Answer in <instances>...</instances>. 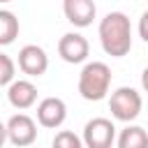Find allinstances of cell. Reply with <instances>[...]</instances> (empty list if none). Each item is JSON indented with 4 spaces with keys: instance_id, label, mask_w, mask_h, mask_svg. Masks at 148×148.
<instances>
[{
    "instance_id": "cell-1",
    "label": "cell",
    "mask_w": 148,
    "mask_h": 148,
    "mask_svg": "<svg viewBox=\"0 0 148 148\" xmlns=\"http://www.w3.org/2000/svg\"><path fill=\"white\" fill-rule=\"evenodd\" d=\"M99 44L106 56L123 58L132 49V23L123 12H109L99 21Z\"/></svg>"
},
{
    "instance_id": "cell-2",
    "label": "cell",
    "mask_w": 148,
    "mask_h": 148,
    "mask_svg": "<svg viewBox=\"0 0 148 148\" xmlns=\"http://www.w3.org/2000/svg\"><path fill=\"white\" fill-rule=\"evenodd\" d=\"M111 88V67L106 62L92 60L86 62L81 74H79V92L88 102H99L106 97Z\"/></svg>"
},
{
    "instance_id": "cell-3",
    "label": "cell",
    "mask_w": 148,
    "mask_h": 148,
    "mask_svg": "<svg viewBox=\"0 0 148 148\" xmlns=\"http://www.w3.org/2000/svg\"><path fill=\"white\" fill-rule=\"evenodd\" d=\"M141 106H143L141 95L130 86H123V88L111 92L109 109H111V116L116 120H120V123H132L134 118H139Z\"/></svg>"
},
{
    "instance_id": "cell-4",
    "label": "cell",
    "mask_w": 148,
    "mask_h": 148,
    "mask_svg": "<svg viewBox=\"0 0 148 148\" xmlns=\"http://www.w3.org/2000/svg\"><path fill=\"white\" fill-rule=\"evenodd\" d=\"M5 134H7L12 146L30 148L35 143V139H37V123L28 113H14L5 125Z\"/></svg>"
},
{
    "instance_id": "cell-5",
    "label": "cell",
    "mask_w": 148,
    "mask_h": 148,
    "mask_svg": "<svg viewBox=\"0 0 148 148\" xmlns=\"http://www.w3.org/2000/svg\"><path fill=\"white\" fill-rule=\"evenodd\" d=\"M116 141V125L109 118H92L83 127L86 148H111Z\"/></svg>"
},
{
    "instance_id": "cell-6",
    "label": "cell",
    "mask_w": 148,
    "mask_h": 148,
    "mask_svg": "<svg viewBox=\"0 0 148 148\" xmlns=\"http://www.w3.org/2000/svg\"><path fill=\"white\" fill-rule=\"evenodd\" d=\"M90 44L81 32H65L58 42V56L69 65H81L88 60Z\"/></svg>"
},
{
    "instance_id": "cell-7",
    "label": "cell",
    "mask_w": 148,
    "mask_h": 148,
    "mask_svg": "<svg viewBox=\"0 0 148 148\" xmlns=\"http://www.w3.org/2000/svg\"><path fill=\"white\" fill-rule=\"evenodd\" d=\"M18 69L28 76H42L49 69V56L37 44H25L18 51Z\"/></svg>"
},
{
    "instance_id": "cell-8",
    "label": "cell",
    "mask_w": 148,
    "mask_h": 148,
    "mask_svg": "<svg viewBox=\"0 0 148 148\" xmlns=\"http://www.w3.org/2000/svg\"><path fill=\"white\" fill-rule=\"evenodd\" d=\"M67 118V104L60 97H44L37 104V123L46 130H56Z\"/></svg>"
},
{
    "instance_id": "cell-9",
    "label": "cell",
    "mask_w": 148,
    "mask_h": 148,
    "mask_svg": "<svg viewBox=\"0 0 148 148\" xmlns=\"http://www.w3.org/2000/svg\"><path fill=\"white\" fill-rule=\"evenodd\" d=\"M65 18L76 28H88L97 14L95 0H62Z\"/></svg>"
},
{
    "instance_id": "cell-10",
    "label": "cell",
    "mask_w": 148,
    "mask_h": 148,
    "mask_svg": "<svg viewBox=\"0 0 148 148\" xmlns=\"http://www.w3.org/2000/svg\"><path fill=\"white\" fill-rule=\"evenodd\" d=\"M7 99L14 109L25 111L37 102V86L28 79H16L12 86H7Z\"/></svg>"
},
{
    "instance_id": "cell-11",
    "label": "cell",
    "mask_w": 148,
    "mask_h": 148,
    "mask_svg": "<svg viewBox=\"0 0 148 148\" xmlns=\"http://www.w3.org/2000/svg\"><path fill=\"white\" fill-rule=\"evenodd\" d=\"M118 148H148V132L139 125H127L118 134Z\"/></svg>"
},
{
    "instance_id": "cell-12",
    "label": "cell",
    "mask_w": 148,
    "mask_h": 148,
    "mask_svg": "<svg viewBox=\"0 0 148 148\" xmlns=\"http://www.w3.org/2000/svg\"><path fill=\"white\" fill-rule=\"evenodd\" d=\"M18 37V18L9 9H0V44L7 46Z\"/></svg>"
},
{
    "instance_id": "cell-13",
    "label": "cell",
    "mask_w": 148,
    "mask_h": 148,
    "mask_svg": "<svg viewBox=\"0 0 148 148\" xmlns=\"http://www.w3.org/2000/svg\"><path fill=\"white\" fill-rule=\"evenodd\" d=\"M51 148H86V143H83V136L74 134L72 130H60L53 136Z\"/></svg>"
},
{
    "instance_id": "cell-14",
    "label": "cell",
    "mask_w": 148,
    "mask_h": 148,
    "mask_svg": "<svg viewBox=\"0 0 148 148\" xmlns=\"http://www.w3.org/2000/svg\"><path fill=\"white\" fill-rule=\"evenodd\" d=\"M14 74H16V65H14V60L7 56V53H0V83L7 88V86H12L16 79H14Z\"/></svg>"
},
{
    "instance_id": "cell-15",
    "label": "cell",
    "mask_w": 148,
    "mask_h": 148,
    "mask_svg": "<svg viewBox=\"0 0 148 148\" xmlns=\"http://www.w3.org/2000/svg\"><path fill=\"white\" fill-rule=\"evenodd\" d=\"M139 37L148 44V12H143L139 18Z\"/></svg>"
},
{
    "instance_id": "cell-16",
    "label": "cell",
    "mask_w": 148,
    "mask_h": 148,
    "mask_svg": "<svg viewBox=\"0 0 148 148\" xmlns=\"http://www.w3.org/2000/svg\"><path fill=\"white\" fill-rule=\"evenodd\" d=\"M141 88H143V90L148 92V67H146V69L141 72Z\"/></svg>"
},
{
    "instance_id": "cell-17",
    "label": "cell",
    "mask_w": 148,
    "mask_h": 148,
    "mask_svg": "<svg viewBox=\"0 0 148 148\" xmlns=\"http://www.w3.org/2000/svg\"><path fill=\"white\" fill-rule=\"evenodd\" d=\"M0 2H12V0H0Z\"/></svg>"
}]
</instances>
